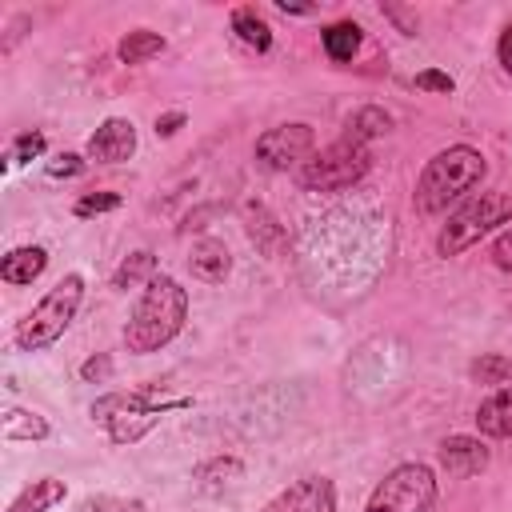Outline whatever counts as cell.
Masks as SVG:
<instances>
[{"label": "cell", "mask_w": 512, "mask_h": 512, "mask_svg": "<svg viewBox=\"0 0 512 512\" xmlns=\"http://www.w3.org/2000/svg\"><path fill=\"white\" fill-rule=\"evenodd\" d=\"M184 316H188V292L172 280V276H152L144 296L136 300L128 324H124V344L128 352H156L164 348L180 328H184Z\"/></svg>", "instance_id": "6da1fadb"}, {"label": "cell", "mask_w": 512, "mask_h": 512, "mask_svg": "<svg viewBox=\"0 0 512 512\" xmlns=\"http://www.w3.org/2000/svg\"><path fill=\"white\" fill-rule=\"evenodd\" d=\"M484 172H488L484 156L468 144H456V148L432 156L428 168L420 172V184H416V208L420 212H444L456 196L472 192L484 180Z\"/></svg>", "instance_id": "7a4b0ae2"}, {"label": "cell", "mask_w": 512, "mask_h": 512, "mask_svg": "<svg viewBox=\"0 0 512 512\" xmlns=\"http://www.w3.org/2000/svg\"><path fill=\"white\" fill-rule=\"evenodd\" d=\"M192 400L188 396H176V400H160L156 388H140V392H108L92 404V420L116 440V444H132L140 440L148 428L160 424L164 412L172 408H188Z\"/></svg>", "instance_id": "3957f363"}, {"label": "cell", "mask_w": 512, "mask_h": 512, "mask_svg": "<svg viewBox=\"0 0 512 512\" xmlns=\"http://www.w3.org/2000/svg\"><path fill=\"white\" fill-rule=\"evenodd\" d=\"M80 296H84V280L76 276V272H68L24 320H20V328H16V344L24 348V352H40V348H48L68 324H72V316H76V308H80Z\"/></svg>", "instance_id": "277c9868"}, {"label": "cell", "mask_w": 512, "mask_h": 512, "mask_svg": "<svg viewBox=\"0 0 512 512\" xmlns=\"http://www.w3.org/2000/svg\"><path fill=\"white\" fill-rule=\"evenodd\" d=\"M368 160H372L368 148L344 136V140L328 144L324 152L308 156V160L296 168V180H300V188H308V192H340V188H352V184L368 172Z\"/></svg>", "instance_id": "5b68a950"}, {"label": "cell", "mask_w": 512, "mask_h": 512, "mask_svg": "<svg viewBox=\"0 0 512 512\" xmlns=\"http://www.w3.org/2000/svg\"><path fill=\"white\" fill-rule=\"evenodd\" d=\"M508 220H512V200L504 192H480L460 212L448 216V224H444V232L436 240V252L440 256H456V252L472 248L484 232H492L496 224H508Z\"/></svg>", "instance_id": "8992f818"}, {"label": "cell", "mask_w": 512, "mask_h": 512, "mask_svg": "<svg viewBox=\"0 0 512 512\" xmlns=\"http://www.w3.org/2000/svg\"><path fill=\"white\" fill-rule=\"evenodd\" d=\"M432 504H436V476H432V468L400 464V468H392L376 484V492H372L364 512H428Z\"/></svg>", "instance_id": "52a82bcc"}, {"label": "cell", "mask_w": 512, "mask_h": 512, "mask_svg": "<svg viewBox=\"0 0 512 512\" xmlns=\"http://www.w3.org/2000/svg\"><path fill=\"white\" fill-rule=\"evenodd\" d=\"M316 148V132L308 124H276L256 140V160L268 172H288L300 168Z\"/></svg>", "instance_id": "ba28073f"}, {"label": "cell", "mask_w": 512, "mask_h": 512, "mask_svg": "<svg viewBox=\"0 0 512 512\" xmlns=\"http://www.w3.org/2000/svg\"><path fill=\"white\" fill-rule=\"evenodd\" d=\"M260 512H336V488L328 476H304L272 496Z\"/></svg>", "instance_id": "9c48e42d"}, {"label": "cell", "mask_w": 512, "mask_h": 512, "mask_svg": "<svg viewBox=\"0 0 512 512\" xmlns=\"http://www.w3.org/2000/svg\"><path fill=\"white\" fill-rule=\"evenodd\" d=\"M132 152H136V128L124 116L104 120L88 136V160H96V164H124Z\"/></svg>", "instance_id": "30bf717a"}, {"label": "cell", "mask_w": 512, "mask_h": 512, "mask_svg": "<svg viewBox=\"0 0 512 512\" xmlns=\"http://www.w3.org/2000/svg\"><path fill=\"white\" fill-rule=\"evenodd\" d=\"M244 232H248V240L256 244V252H264L268 260H280V256L288 252V232H284V224H280L264 204H256V200L244 204Z\"/></svg>", "instance_id": "8fae6325"}, {"label": "cell", "mask_w": 512, "mask_h": 512, "mask_svg": "<svg viewBox=\"0 0 512 512\" xmlns=\"http://www.w3.org/2000/svg\"><path fill=\"white\" fill-rule=\"evenodd\" d=\"M440 464L448 468V476H476L488 468V448L472 436H448L440 444Z\"/></svg>", "instance_id": "7c38bea8"}, {"label": "cell", "mask_w": 512, "mask_h": 512, "mask_svg": "<svg viewBox=\"0 0 512 512\" xmlns=\"http://www.w3.org/2000/svg\"><path fill=\"white\" fill-rule=\"evenodd\" d=\"M228 268H232V256H228L224 240H196V244H192V252H188V272H192L196 280H204V284H224Z\"/></svg>", "instance_id": "4fadbf2b"}, {"label": "cell", "mask_w": 512, "mask_h": 512, "mask_svg": "<svg viewBox=\"0 0 512 512\" xmlns=\"http://www.w3.org/2000/svg\"><path fill=\"white\" fill-rule=\"evenodd\" d=\"M476 428L484 436H496V440H508L512 436V384L492 392L480 408H476Z\"/></svg>", "instance_id": "5bb4252c"}, {"label": "cell", "mask_w": 512, "mask_h": 512, "mask_svg": "<svg viewBox=\"0 0 512 512\" xmlns=\"http://www.w3.org/2000/svg\"><path fill=\"white\" fill-rule=\"evenodd\" d=\"M44 264H48V252H44L40 244H24V248H12V252L4 256L0 276H4L8 284H32V280L44 272Z\"/></svg>", "instance_id": "9a60e30c"}, {"label": "cell", "mask_w": 512, "mask_h": 512, "mask_svg": "<svg viewBox=\"0 0 512 512\" xmlns=\"http://www.w3.org/2000/svg\"><path fill=\"white\" fill-rule=\"evenodd\" d=\"M64 480H56V476H40V480H32L16 500H12V508L8 512H48L52 504H60L64 500Z\"/></svg>", "instance_id": "2e32d148"}, {"label": "cell", "mask_w": 512, "mask_h": 512, "mask_svg": "<svg viewBox=\"0 0 512 512\" xmlns=\"http://www.w3.org/2000/svg\"><path fill=\"white\" fill-rule=\"evenodd\" d=\"M232 32H236L248 48H256V52H268V48H272V28H268V20H264L256 8H236V12H232Z\"/></svg>", "instance_id": "e0dca14e"}, {"label": "cell", "mask_w": 512, "mask_h": 512, "mask_svg": "<svg viewBox=\"0 0 512 512\" xmlns=\"http://www.w3.org/2000/svg\"><path fill=\"white\" fill-rule=\"evenodd\" d=\"M320 40H324V52H328L336 64H344V60H352V56H356V48H360V24H352V20L328 24Z\"/></svg>", "instance_id": "ac0fdd59"}, {"label": "cell", "mask_w": 512, "mask_h": 512, "mask_svg": "<svg viewBox=\"0 0 512 512\" xmlns=\"http://www.w3.org/2000/svg\"><path fill=\"white\" fill-rule=\"evenodd\" d=\"M0 432H4V440H44L48 420L36 412H24V408H8L0 420Z\"/></svg>", "instance_id": "d6986e66"}, {"label": "cell", "mask_w": 512, "mask_h": 512, "mask_svg": "<svg viewBox=\"0 0 512 512\" xmlns=\"http://www.w3.org/2000/svg\"><path fill=\"white\" fill-rule=\"evenodd\" d=\"M116 52H120L124 64H144V60H152V56L164 52V36H160V32H148V28H136V32H128V36L120 40Z\"/></svg>", "instance_id": "ffe728a7"}, {"label": "cell", "mask_w": 512, "mask_h": 512, "mask_svg": "<svg viewBox=\"0 0 512 512\" xmlns=\"http://www.w3.org/2000/svg\"><path fill=\"white\" fill-rule=\"evenodd\" d=\"M388 128H392V116H388L384 108H376V104L356 108V112L348 116V140H356V144H364V140H372V136H384Z\"/></svg>", "instance_id": "44dd1931"}, {"label": "cell", "mask_w": 512, "mask_h": 512, "mask_svg": "<svg viewBox=\"0 0 512 512\" xmlns=\"http://www.w3.org/2000/svg\"><path fill=\"white\" fill-rule=\"evenodd\" d=\"M156 276V256L148 252V248H140V252H132L120 268H116V276H112V288H120V292H128V288H136L140 280H152Z\"/></svg>", "instance_id": "7402d4cb"}, {"label": "cell", "mask_w": 512, "mask_h": 512, "mask_svg": "<svg viewBox=\"0 0 512 512\" xmlns=\"http://www.w3.org/2000/svg\"><path fill=\"white\" fill-rule=\"evenodd\" d=\"M472 376L480 384H508L512 380V356H500V352H488L472 364Z\"/></svg>", "instance_id": "603a6c76"}, {"label": "cell", "mask_w": 512, "mask_h": 512, "mask_svg": "<svg viewBox=\"0 0 512 512\" xmlns=\"http://www.w3.org/2000/svg\"><path fill=\"white\" fill-rule=\"evenodd\" d=\"M72 512H148L140 500L132 496H112V492H100V496H84Z\"/></svg>", "instance_id": "cb8c5ba5"}, {"label": "cell", "mask_w": 512, "mask_h": 512, "mask_svg": "<svg viewBox=\"0 0 512 512\" xmlns=\"http://www.w3.org/2000/svg\"><path fill=\"white\" fill-rule=\"evenodd\" d=\"M40 152H44V132H20L8 148V160L20 164V160H36Z\"/></svg>", "instance_id": "d4e9b609"}, {"label": "cell", "mask_w": 512, "mask_h": 512, "mask_svg": "<svg viewBox=\"0 0 512 512\" xmlns=\"http://www.w3.org/2000/svg\"><path fill=\"white\" fill-rule=\"evenodd\" d=\"M112 208H120V192H88L76 200V216H100Z\"/></svg>", "instance_id": "484cf974"}, {"label": "cell", "mask_w": 512, "mask_h": 512, "mask_svg": "<svg viewBox=\"0 0 512 512\" xmlns=\"http://www.w3.org/2000/svg\"><path fill=\"white\" fill-rule=\"evenodd\" d=\"M416 88H428V92H452L456 84H452V76L448 72H440V68H424V72H416V80H412Z\"/></svg>", "instance_id": "4316f807"}, {"label": "cell", "mask_w": 512, "mask_h": 512, "mask_svg": "<svg viewBox=\"0 0 512 512\" xmlns=\"http://www.w3.org/2000/svg\"><path fill=\"white\" fill-rule=\"evenodd\" d=\"M196 476H200L204 484H208V476H240V460H232V456H228V460H208V464L196 468Z\"/></svg>", "instance_id": "83f0119b"}, {"label": "cell", "mask_w": 512, "mask_h": 512, "mask_svg": "<svg viewBox=\"0 0 512 512\" xmlns=\"http://www.w3.org/2000/svg\"><path fill=\"white\" fill-rule=\"evenodd\" d=\"M492 260H496V268L512 272V228L496 236V244H492Z\"/></svg>", "instance_id": "f1b7e54d"}, {"label": "cell", "mask_w": 512, "mask_h": 512, "mask_svg": "<svg viewBox=\"0 0 512 512\" xmlns=\"http://www.w3.org/2000/svg\"><path fill=\"white\" fill-rule=\"evenodd\" d=\"M80 168H84V160H80L76 152H64V156L48 160V172H52V176H76Z\"/></svg>", "instance_id": "f546056e"}, {"label": "cell", "mask_w": 512, "mask_h": 512, "mask_svg": "<svg viewBox=\"0 0 512 512\" xmlns=\"http://www.w3.org/2000/svg\"><path fill=\"white\" fill-rule=\"evenodd\" d=\"M108 372H112V360H108L104 352H100V356H92V360H84V368H80V376H84V380H104Z\"/></svg>", "instance_id": "4dcf8cb0"}, {"label": "cell", "mask_w": 512, "mask_h": 512, "mask_svg": "<svg viewBox=\"0 0 512 512\" xmlns=\"http://www.w3.org/2000/svg\"><path fill=\"white\" fill-rule=\"evenodd\" d=\"M180 124H184V112H164L156 116V136H172Z\"/></svg>", "instance_id": "1f68e13d"}, {"label": "cell", "mask_w": 512, "mask_h": 512, "mask_svg": "<svg viewBox=\"0 0 512 512\" xmlns=\"http://www.w3.org/2000/svg\"><path fill=\"white\" fill-rule=\"evenodd\" d=\"M500 64L512 72V24L504 28V36H500Z\"/></svg>", "instance_id": "d6a6232c"}, {"label": "cell", "mask_w": 512, "mask_h": 512, "mask_svg": "<svg viewBox=\"0 0 512 512\" xmlns=\"http://www.w3.org/2000/svg\"><path fill=\"white\" fill-rule=\"evenodd\" d=\"M276 8H280V12H296V16L316 12V4H296V0H276Z\"/></svg>", "instance_id": "836d02e7"}]
</instances>
